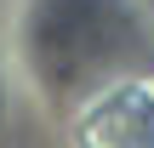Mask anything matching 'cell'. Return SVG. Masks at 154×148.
I'll return each instance as SVG.
<instances>
[{"label":"cell","mask_w":154,"mask_h":148,"mask_svg":"<svg viewBox=\"0 0 154 148\" xmlns=\"http://www.w3.org/2000/svg\"><path fill=\"white\" fill-rule=\"evenodd\" d=\"M74 148H154V91L143 86L103 91L74 120Z\"/></svg>","instance_id":"1"}]
</instances>
